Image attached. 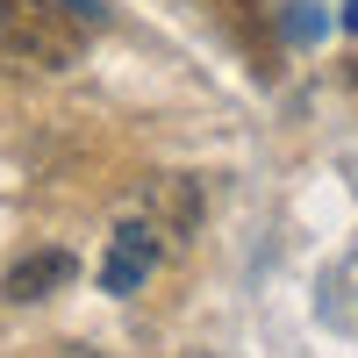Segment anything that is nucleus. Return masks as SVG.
<instances>
[{
	"instance_id": "20e7f679",
	"label": "nucleus",
	"mask_w": 358,
	"mask_h": 358,
	"mask_svg": "<svg viewBox=\"0 0 358 358\" xmlns=\"http://www.w3.org/2000/svg\"><path fill=\"white\" fill-rule=\"evenodd\" d=\"M72 251H29V258H15L8 265V280H0V294L8 301H50L57 287H72Z\"/></svg>"
},
{
	"instance_id": "39448f33",
	"label": "nucleus",
	"mask_w": 358,
	"mask_h": 358,
	"mask_svg": "<svg viewBox=\"0 0 358 358\" xmlns=\"http://www.w3.org/2000/svg\"><path fill=\"white\" fill-rule=\"evenodd\" d=\"M344 29H351V36H358V0H344Z\"/></svg>"
},
{
	"instance_id": "f257e3e1",
	"label": "nucleus",
	"mask_w": 358,
	"mask_h": 358,
	"mask_svg": "<svg viewBox=\"0 0 358 358\" xmlns=\"http://www.w3.org/2000/svg\"><path fill=\"white\" fill-rule=\"evenodd\" d=\"M79 50V15L50 0H0V65H36L57 72Z\"/></svg>"
},
{
	"instance_id": "7ed1b4c3",
	"label": "nucleus",
	"mask_w": 358,
	"mask_h": 358,
	"mask_svg": "<svg viewBox=\"0 0 358 358\" xmlns=\"http://www.w3.org/2000/svg\"><path fill=\"white\" fill-rule=\"evenodd\" d=\"M136 208H143V215H151V222L172 236V251L201 229V187H194L187 172H158L151 187H143V201H136Z\"/></svg>"
},
{
	"instance_id": "f03ea898",
	"label": "nucleus",
	"mask_w": 358,
	"mask_h": 358,
	"mask_svg": "<svg viewBox=\"0 0 358 358\" xmlns=\"http://www.w3.org/2000/svg\"><path fill=\"white\" fill-rule=\"evenodd\" d=\"M165 251H172V236L143 215V208H136V215H122V222H115V236H108V258H101V287H108V294H136L143 280L158 273Z\"/></svg>"
}]
</instances>
